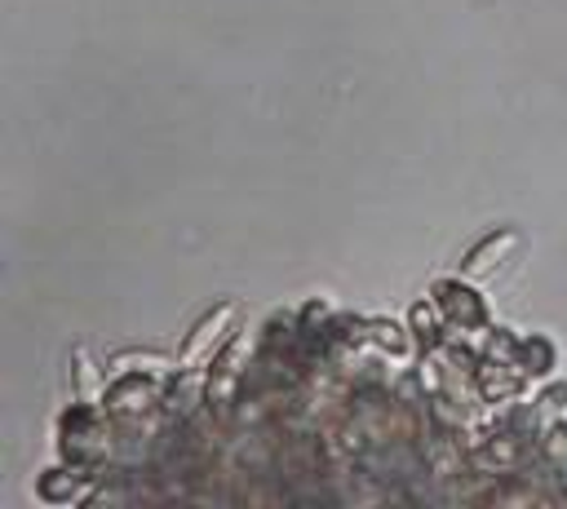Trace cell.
I'll list each match as a JSON object with an SVG mask.
<instances>
[{"instance_id":"obj_1","label":"cell","mask_w":567,"mask_h":509,"mask_svg":"<svg viewBox=\"0 0 567 509\" xmlns=\"http://www.w3.org/2000/svg\"><path fill=\"white\" fill-rule=\"evenodd\" d=\"M430 297L443 305L452 332H461L465 341H483V332L492 328V314H487V297L478 292V283H470L465 274H443L430 283ZM483 354V350H478Z\"/></svg>"},{"instance_id":"obj_2","label":"cell","mask_w":567,"mask_h":509,"mask_svg":"<svg viewBox=\"0 0 567 509\" xmlns=\"http://www.w3.org/2000/svg\"><path fill=\"white\" fill-rule=\"evenodd\" d=\"M235 323H239L235 301H217L213 310H204L177 350V372H208L213 359L221 354V345L235 336Z\"/></svg>"},{"instance_id":"obj_3","label":"cell","mask_w":567,"mask_h":509,"mask_svg":"<svg viewBox=\"0 0 567 509\" xmlns=\"http://www.w3.org/2000/svg\"><path fill=\"white\" fill-rule=\"evenodd\" d=\"M97 474H102V469H93V465L62 460V465H53V469H44V474H40L35 496H40L44 505H53V509L89 505V496H93V487H97Z\"/></svg>"},{"instance_id":"obj_4","label":"cell","mask_w":567,"mask_h":509,"mask_svg":"<svg viewBox=\"0 0 567 509\" xmlns=\"http://www.w3.org/2000/svg\"><path fill=\"white\" fill-rule=\"evenodd\" d=\"M159 403H164V381L159 376H142V372L111 376L106 398H102V407L111 416H151V412H159Z\"/></svg>"},{"instance_id":"obj_5","label":"cell","mask_w":567,"mask_h":509,"mask_svg":"<svg viewBox=\"0 0 567 509\" xmlns=\"http://www.w3.org/2000/svg\"><path fill=\"white\" fill-rule=\"evenodd\" d=\"M523 243V235L514 230V226H496V230H487L465 257H461V270L456 274H465L470 283H487V279H496V270L509 261V252Z\"/></svg>"},{"instance_id":"obj_6","label":"cell","mask_w":567,"mask_h":509,"mask_svg":"<svg viewBox=\"0 0 567 509\" xmlns=\"http://www.w3.org/2000/svg\"><path fill=\"white\" fill-rule=\"evenodd\" d=\"M363 341H368L377 354L394 359V363H408V359H416V354H421L416 332H412L408 323H399V319H385V314L363 319Z\"/></svg>"},{"instance_id":"obj_7","label":"cell","mask_w":567,"mask_h":509,"mask_svg":"<svg viewBox=\"0 0 567 509\" xmlns=\"http://www.w3.org/2000/svg\"><path fill=\"white\" fill-rule=\"evenodd\" d=\"M66 376H71V398L75 403H102L106 398V376H102V367H97V359L84 350V345H75L71 354H66Z\"/></svg>"},{"instance_id":"obj_8","label":"cell","mask_w":567,"mask_h":509,"mask_svg":"<svg viewBox=\"0 0 567 509\" xmlns=\"http://www.w3.org/2000/svg\"><path fill=\"white\" fill-rule=\"evenodd\" d=\"M408 328L416 332L421 350H434V345H443V341L452 336V323H447V314H443V305H439L434 297H416V301H412Z\"/></svg>"},{"instance_id":"obj_9","label":"cell","mask_w":567,"mask_h":509,"mask_svg":"<svg viewBox=\"0 0 567 509\" xmlns=\"http://www.w3.org/2000/svg\"><path fill=\"white\" fill-rule=\"evenodd\" d=\"M106 367H111V376L142 372V376H159V381H168V376L177 372V359H168V354H159V350H115V354L106 359Z\"/></svg>"},{"instance_id":"obj_10","label":"cell","mask_w":567,"mask_h":509,"mask_svg":"<svg viewBox=\"0 0 567 509\" xmlns=\"http://www.w3.org/2000/svg\"><path fill=\"white\" fill-rule=\"evenodd\" d=\"M518 367L532 376V385L549 381V376L558 372V345H554L549 336H540V332L523 336V345H518Z\"/></svg>"},{"instance_id":"obj_11","label":"cell","mask_w":567,"mask_h":509,"mask_svg":"<svg viewBox=\"0 0 567 509\" xmlns=\"http://www.w3.org/2000/svg\"><path fill=\"white\" fill-rule=\"evenodd\" d=\"M536 460H540V469H545L549 478L567 482V416H563V420H549V425L540 429Z\"/></svg>"},{"instance_id":"obj_12","label":"cell","mask_w":567,"mask_h":509,"mask_svg":"<svg viewBox=\"0 0 567 509\" xmlns=\"http://www.w3.org/2000/svg\"><path fill=\"white\" fill-rule=\"evenodd\" d=\"M532 403H536V412L545 416V425H549V420H563V416H567V381H563V376L540 381V389L532 394Z\"/></svg>"}]
</instances>
